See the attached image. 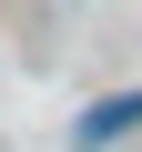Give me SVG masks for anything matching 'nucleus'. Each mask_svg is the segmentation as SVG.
Segmentation results:
<instances>
[{
    "instance_id": "obj_1",
    "label": "nucleus",
    "mask_w": 142,
    "mask_h": 152,
    "mask_svg": "<svg viewBox=\"0 0 142 152\" xmlns=\"http://www.w3.org/2000/svg\"><path fill=\"white\" fill-rule=\"evenodd\" d=\"M122 132H142V91H112V102H91L81 122H71V142H81V152H112Z\"/></svg>"
}]
</instances>
